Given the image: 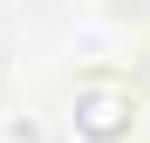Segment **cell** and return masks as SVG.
Here are the masks:
<instances>
[{"label":"cell","mask_w":150,"mask_h":143,"mask_svg":"<svg viewBox=\"0 0 150 143\" xmlns=\"http://www.w3.org/2000/svg\"><path fill=\"white\" fill-rule=\"evenodd\" d=\"M68 123L82 143H130L143 123V95L123 75H82L68 89Z\"/></svg>","instance_id":"6da1fadb"},{"label":"cell","mask_w":150,"mask_h":143,"mask_svg":"<svg viewBox=\"0 0 150 143\" xmlns=\"http://www.w3.org/2000/svg\"><path fill=\"white\" fill-rule=\"evenodd\" d=\"M0 143H41V130L28 116H7V123H0Z\"/></svg>","instance_id":"7a4b0ae2"}]
</instances>
